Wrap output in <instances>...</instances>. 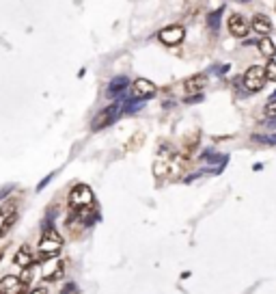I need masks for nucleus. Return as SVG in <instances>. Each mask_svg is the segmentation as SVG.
<instances>
[{
    "label": "nucleus",
    "instance_id": "dca6fc26",
    "mask_svg": "<svg viewBox=\"0 0 276 294\" xmlns=\"http://www.w3.org/2000/svg\"><path fill=\"white\" fill-rule=\"evenodd\" d=\"M266 115H268V117H276V97H272V100L268 102V106H266Z\"/></svg>",
    "mask_w": 276,
    "mask_h": 294
},
{
    "label": "nucleus",
    "instance_id": "f3484780",
    "mask_svg": "<svg viewBox=\"0 0 276 294\" xmlns=\"http://www.w3.org/2000/svg\"><path fill=\"white\" fill-rule=\"evenodd\" d=\"M28 294H48V288H43V286H39V288H35V290H30Z\"/></svg>",
    "mask_w": 276,
    "mask_h": 294
},
{
    "label": "nucleus",
    "instance_id": "20e7f679",
    "mask_svg": "<svg viewBox=\"0 0 276 294\" xmlns=\"http://www.w3.org/2000/svg\"><path fill=\"white\" fill-rule=\"evenodd\" d=\"M183 37H186L183 26H166V29H162L158 32V39L164 43V46H179L183 41Z\"/></svg>",
    "mask_w": 276,
    "mask_h": 294
},
{
    "label": "nucleus",
    "instance_id": "6e6552de",
    "mask_svg": "<svg viewBox=\"0 0 276 294\" xmlns=\"http://www.w3.org/2000/svg\"><path fill=\"white\" fill-rule=\"evenodd\" d=\"M251 29L255 30L257 35L266 37V35H270V30H272V22H270V18H268V15L257 13L255 18H252V22H251Z\"/></svg>",
    "mask_w": 276,
    "mask_h": 294
},
{
    "label": "nucleus",
    "instance_id": "9d476101",
    "mask_svg": "<svg viewBox=\"0 0 276 294\" xmlns=\"http://www.w3.org/2000/svg\"><path fill=\"white\" fill-rule=\"evenodd\" d=\"M20 277L15 275H4L2 279H0V294H15L20 288Z\"/></svg>",
    "mask_w": 276,
    "mask_h": 294
},
{
    "label": "nucleus",
    "instance_id": "2eb2a0df",
    "mask_svg": "<svg viewBox=\"0 0 276 294\" xmlns=\"http://www.w3.org/2000/svg\"><path fill=\"white\" fill-rule=\"evenodd\" d=\"M263 69H266V78L272 80V83H276V61H274V59H272V61H270Z\"/></svg>",
    "mask_w": 276,
    "mask_h": 294
},
{
    "label": "nucleus",
    "instance_id": "ddd939ff",
    "mask_svg": "<svg viewBox=\"0 0 276 294\" xmlns=\"http://www.w3.org/2000/svg\"><path fill=\"white\" fill-rule=\"evenodd\" d=\"M259 50H261V54H266V57L272 59L276 54V46L272 43L270 37H261V39H259Z\"/></svg>",
    "mask_w": 276,
    "mask_h": 294
},
{
    "label": "nucleus",
    "instance_id": "9b49d317",
    "mask_svg": "<svg viewBox=\"0 0 276 294\" xmlns=\"http://www.w3.org/2000/svg\"><path fill=\"white\" fill-rule=\"evenodd\" d=\"M63 275H65V264L56 260V262H54V268L50 270V273H46V277H43V279H46L48 284H54V281L63 279Z\"/></svg>",
    "mask_w": 276,
    "mask_h": 294
},
{
    "label": "nucleus",
    "instance_id": "39448f33",
    "mask_svg": "<svg viewBox=\"0 0 276 294\" xmlns=\"http://www.w3.org/2000/svg\"><path fill=\"white\" fill-rule=\"evenodd\" d=\"M155 91H158V87L151 83V80H147V78H138V80H134V85H132V95L136 97V100H147V97H153Z\"/></svg>",
    "mask_w": 276,
    "mask_h": 294
},
{
    "label": "nucleus",
    "instance_id": "f03ea898",
    "mask_svg": "<svg viewBox=\"0 0 276 294\" xmlns=\"http://www.w3.org/2000/svg\"><path fill=\"white\" fill-rule=\"evenodd\" d=\"M93 204H95L93 193H91V188L86 186V184H75L72 188V193H69V206H72L74 210L91 208Z\"/></svg>",
    "mask_w": 276,
    "mask_h": 294
},
{
    "label": "nucleus",
    "instance_id": "1a4fd4ad",
    "mask_svg": "<svg viewBox=\"0 0 276 294\" xmlns=\"http://www.w3.org/2000/svg\"><path fill=\"white\" fill-rule=\"evenodd\" d=\"M205 87H207V76L205 74H197V76H192V78H188L186 83H183L186 93H201Z\"/></svg>",
    "mask_w": 276,
    "mask_h": 294
},
{
    "label": "nucleus",
    "instance_id": "f8f14e48",
    "mask_svg": "<svg viewBox=\"0 0 276 294\" xmlns=\"http://www.w3.org/2000/svg\"><path fill=\"white\" fill-rule=\"evenodd\" d=\"M15 223H18V212H9V214H4L2 223H0V238L7 236L9 230L15 225Z\"/></svg>",
    "mask_w": 276,
    "mask_h": 294
},
{
    "label": "nucleus",
    "instance_id": "423d86ee",
    "mask_svg": "<svg viewBox=\"0 0 276 294\" xmlns=\"http://www.w3.org/2000/svg\"><path fill=\"white\" fill-rule=\"evenodd\" d=\"M229 30L233 37H246L248 30H251V24H248V20L244 18V15L240 13H233L229 18Z\"/></svg>",
    "mask_w": 276,
    "mask_h": 294
},
{
    "label": "nucleus",
    "instance_id": "7ed1b4c3",
    "mask_svg": "<svg viewBox=\"0 0 276 294\" xmlns=\"http://www.w3.org/2000/svg\"><path fill=\"white\" fill-rule=\"evenodd\" d=\"M268 83L266 78V69L259 67V65H252V67H248V72L244 74V87L248 91H259L263 89V85Z\"/></svg>",
    "mask_w": 276,
    "mask_h": 294
},
{
    "label": "nucleus",
    "instance_id": "0eeeda50",
    "mask_svg": "<svg viewBox=\"0 0 276 294\" xmlns=\"http://www.w3.org/2000/svg\"><path fill=\"white\" fill-rule=\"evenodd\" d=\"M13 264H18L20 268H30L35 264V253H32V249L28 244H22L18 249V253L13 255Z\"/></svg>",
    "mask_w": 276,
    "mask_h": 294
},
{
    "label": "nucleus",
    "instance_id": "4468645a",
    "mask_svg": "<svg viewBox=\"0 0 276 294\" xmlns=\"http://www.w3.org/2000/svg\"><path fill=\"white\" fill-rule=\"evenodd\" d=\"M110 117H112V108H108L106 113H101V115L93 121V128H95V130H100L101 126H108V123H110Z\"/></svg>",
    "mask_w": 276,
    "mask_h": 294
},
{
    "label": "nucleus",
    "instance_id": "f257e3e1",
    "mask_svg": "<svg viewBox=\"0 0 276 294\" xmlns=\"http://www.w3.org/2000/svg\"><path fill=\"white\" fill-rule=\"evenodd\" d=\"M61 249H63L61 234L54 230V227H48V230H43V236L39 240V253L35 255V262H39V264L50 262L52 258H56L61 253Z\"/></svg>",
    "mask_w": 276,
    "mask_h": 294
}]
</instances>
